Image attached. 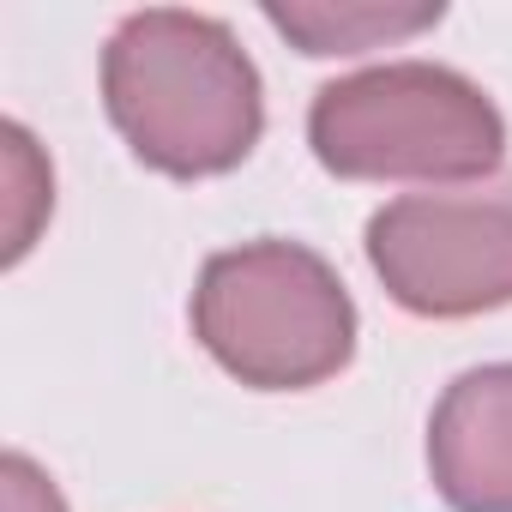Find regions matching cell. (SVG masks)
I'll return each mask as SVG.
<instances>
[{
    "mask_svg": "<svg viewBox=\"0 0 512 512\" xmlns=\"http://www.w3.org/2000/svg\"><path fill=\"white\" fill-rule=\"evenodd\" d=\"M308 139L344 181H476L506 157L500 109L464 73L428 61H392L326 85Z\"/></svg>",
    "mask_w": 512,
    "mask_h": 512,
    "instance_id": "3957f363",
    "label": "cell"
},
{
    "mask_svg": "<svg viewBox=\"0 0 512 512\" xmlns=\"http://www.w3.org/2000/svg\"><path fill=\"white\" fill-rule=\"evenodd\" d=\"M368 260L392 302L464 320L512 302V181L476 193H416L368 223Z\"/></svg>",
    "mask_w": 512,
    "mask_h": 512,
    "instance_id": "277c9868",
    "label": "cell"
},
{
    "mask_svg": "<svg viewBox=\"0 0 512 512\" xmlns=\"http://www.w3.org/2000/svg\"><path fill=\"white\" fill-rule=\"evenodd\" d=\"M103 103L139 163L163 175H223L260 139V73L199 13H133L103 49Z\"/></svg>",
    "mask_w": 512,
    "mask_h": 512,
    "instance_id": "6da1fadb",
    "label": "cell"
},
{
    "mask_svg": "<svg viewBox=\"0 0 512 512\" xmlns=\"http://www.w3.org/2000/svg\"><path fill=\"white\" fill-rule=\"evenodd\" d=\"M266 19L302 43V55H362L440 25V7H392V0H272Z\"/></svg>",
    "mask_w": 512,
    "mask_h": 512,
    "instance_id": "8992f818",
    "label": "cell"
},
{
    "mask_svg": "<svg viewBox=\"0 0 512 512\" xmlns=\"http://www.w3.org/2000/svg\"><path fill=\"white\" fill-rule=\"evenodd\" d=\"M428 470L458 512H512V362L470 368L428 422Z\"/></svg>",
    "mask_w": 512,
    "mask_h": 512,
    "instance_id": "5b68a950",
    "label": "cell"
},
{
    "mask_svg": "<svg viewBox=\"0 0 512 512\" xmlns=\"http://www.w3.org/2000/svg\"><path fill=\"white\" fill-rule=\"evenodd\" d=\"M0 139H7L0 145V157H7V260H25V247L49 211V169L19 121L0 127Z\"/></svg>",
    "mask_w": 512,
    "mask_h": 512,
    "instance_id": "52a82bcc",
    "label": "cell"
},
{
    "mask_svg": "<svg viewBox=\"0 0 512 512\" xmlns=\"http://www.w3.org/2000/svg\"><path fill=\"white\" fill-rule=\"evenodd\" d=\"M199 344L260 392L332 380L356 350V302L302 241H247L205 266L193 290Z\"/></svg>",
    "mask_w": 512,
    "mask_h": 512,
    "instance_id": "7a4b0ae2",
    "label": "cell"
},
{
    "mask_svg": "<svg viewBox=\"0 0 512 512\" xmlns=\"http://www.w3.org/2000/svg\"><path fill=\"white\" fill-rule=\"evenodd\" d=\"M0 512H67V500L25 452H7V464H0Z\"/></svg>",
    "mask_w": 512,
    "mask_h": 512,
    "instance_id": "ba28073f",
    "label": "cell"
}]
</instances>
